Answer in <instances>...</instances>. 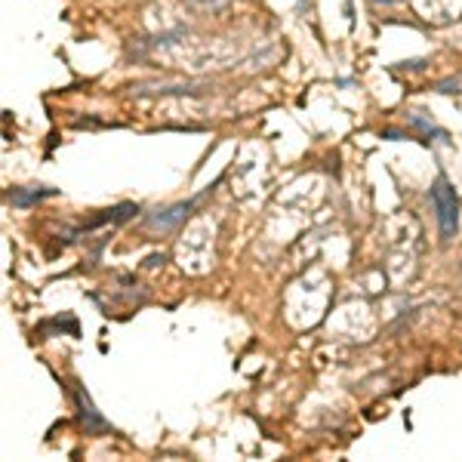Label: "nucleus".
<instances>
[{
    "instance_id": "2",
    "label": "nucleus",
    "mask_w": 462,
    "mask_h": 462,
    "mask_svg": "<svg viewBox=\"0 0 462 462\" xmlns=\"http://www.w3.org/2000/svg\"><path fill=\"white\" fill-rule=\"evenodd\" d=\"M74 404H77V416H81V425L87 428V434H108L111 432V422L96 410L92 398L81 385H74Z\"/></svg>"
},
{
    "instance_id": "1",
    "label": "nucleus",
    "mask_w": 462,
    "mask_h": 462,
    "mask_svg": "<svg viewBox=\"0 0 462 462\" xmlns=\"http://www.w3.org/2000/svg\"><path fill=\"white\" fill-rule=\"evenodd\" d=\"M428 197L434 203V216H438V228H441V237L450 241L459 228V194L453 188V182L447 179L444 173H438L434 185L428 188Z\"/></svg>"
},
{
    "instance_id": "3",
    "label": "nucleus",
    "mask_w": 462,
    "mask_h": 462,
    "mask_svg": "<svg viewBox=\"0 0 462 462\" xmlns=\"http://www.w3.org/2000/svg\"><path fill=\"white\" fill-rule=\"evenodd\" d=\"M197 203H201V197H191V201H185V203H173V207H167V210H157V213H151L148 219H145V225L154 228V231H170V228L179 225Z\"/></svg>"
},
{
    "instance_id": "5",
    "label": "nucleus",
    "mask_w": 462,
    "mask_h": 462,
    "mask_svg": "<svg viewBox=\"0 0 462 462\" xmlns=\"http://www.w3.org/2000/svg\"><path fill=\"white\" fill-rule=\"evenodd\" d=\"M441 92H459L462 90V77H450V81H441L438 83Z\"/></svg>"
},
{
    "instance_id": "4",
    "label": "nucleus",
    "mask_w": 462,
    "mask_h": 462,
    "mask_svg": "<svg viewBox=\"0 0 462 462\" xmlns=\"http://www.w3.org/2000/svg\"><path fill=\"white\" fill-rule=\"evenodd\" d=\"M56 194V188H16L10 194V203H16V207H31V203L43 201V197H52Z\"/></svg>"
}]
</instances>
